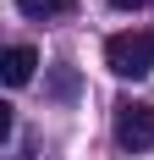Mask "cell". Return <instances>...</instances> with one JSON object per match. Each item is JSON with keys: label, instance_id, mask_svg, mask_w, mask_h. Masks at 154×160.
Masks as SVG:
<instances>
[{"label": "cell", "instance_id": "cell-3", "mask_svg": "<svg viewBox=\"0 0 154 160\" xmlns=\"http://www.w3.org/2000/svg\"><path fill=\"white\" fill-rule=\"evenodd\" d=\"M33 66H39V50H33V44H11L6 55H0V78H6V88L33 83Z\"/></svg>", "mask_w": 154, "mask_h": 160}, {"label": "cell", "instance_id": "cell-1", "mask_svg": "<svg viewBox=\"0 0 154 160\" xmlns=\"http://www.w3.org/2000/svg\"><path fill=\"white\" fill-rule=\"evenodd\" d=\"M105 66L116 78H149L154 72V33H143V28L110 33L105 39Z\"/></svg>", "mask_w": 154, "mask_h": 160}, {"label": "cell", "instance_id": "cell-2", "mask_svg": "<svg viewBox=\"0 0 154 160\" xmlns=\"http://www.w3.org/2000/svg\"><path fill=\"white\" fill-rule=\"evenodd\" d=\"M116 138L121 149H154V105L149 99H121L116 105Z\"/></svg>", "mask_w": 154, "mask_h": 160}, {"label": "cell", "instance_id": "cell-5", "mask_svg": "<svg viewBox=\"0 0 154 160\" xmlns=\"http://www.w3.org/2000/svg\"><path fill=\"white\" fill-rule=\"evenodd\" d=\"M50 88H55V99H72V94H77V72H72V66H61V72L50 78Z\"/></svg>", "mask_w": 154, "mask_h": 160}, {"label": "cell", "instance_id": "cell-4", "mask_svg": "<svg viewBox=\"0 0 154 160\" xmlns=\"http://www.w3.org/2000/svg\"><path fill=\"white\" fill-rule=\"evenodd\" d=\"M17 11L28 22H55V17H72L77 0H17Z\"/></svg>", "mask_w": 154, "mask_h": 160}, {"label": "cell", "instance_id": "cell-6", "mask_svg": "<svg viewBox=\"0 0 154 160\" xmlns=\"http://www.w3.org/2000/svg\"><path fill=\"white\" fill-rule=\"evenodd\" d=\"M110 6H116V11H138L143 0H110Z\"/></svg>", "mask_w": 154, "mask_h": 160}]
</instances>
